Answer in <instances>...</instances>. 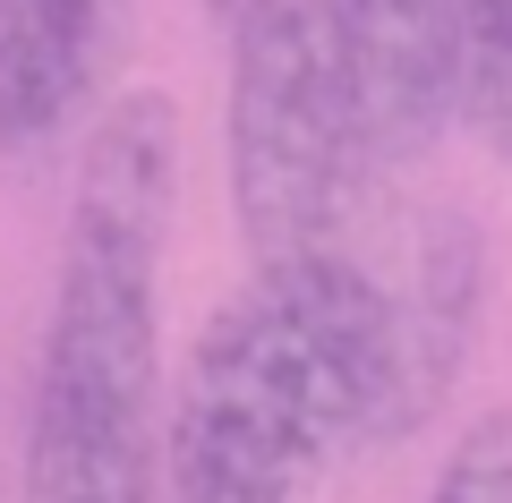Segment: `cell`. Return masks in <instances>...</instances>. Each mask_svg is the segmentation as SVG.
<instances>
[{
	"mask_svg": "<svg viewBox=\"0 0 512 503\" xmlns=\"http://www.w3.org/2000/svg\"><path fill=\"white\" fill-rule=\"evenodd\" d=\"M180 205V103H103L77 162L60 282L43 316L26 503H154L163 486V239Z\"/></svg>",
	"mask_w": 512,
	"mask_h": 503,
	"instance_id": "7a4b0ae2",
	"label": "cell"
},
{
	"mask_svg": "<svg viewBox=\"0 0 512 503\" xmlns=\"http://www.w3.org/2000/svg\"><path fill=\"white\" fill-rule=\"evenodd\" d=\"M128 0H0V145L60 137L86 111Z\"/></svg>",
	"mask_w": 512,
	"mask_h": 503,
	"instance_id": "5b68a950",
	"label": "cell"
},
{
	"mask_svg": "<svg viewBox=\"0 0 512 503\" xmlns=\"http://www.w3.org/2000/svg\"><path fill=\"white\" fill-rule=\"evenodd\" d=\"M367 162L359 94L325 0H256L231 18V205L248 265L342 248Z\"/></svg>",
	"mask_w": 512,
	"mask_h": 503,
	"instance_id": "3957f363",
	"label": "cell"
},
{
	"mask_svg": "<svg viewBox=\"0 0 512 503\" xmlns=\"http://www.w3.org/2000/svg\"><path fill=\"white\" fill-rule=\"evenodd\" d=\"M205 9H214V18H239V9H256V0H205Z\"/></svg>",
	"mask_w": 512,
	"mask_h": 503,
	"instance_id": "ba28073f",
	"label": "cell"
},
{
	"mask_svg": "<svg viewBox=\"0 0 512 503\" xmlns=\"http://www.w3.org/2000/svg\"><path fill=\"white\" fill-rule=\"evenodd\" d=\"M342 43L350 94H359L367 162L427 154L444 120H461V0H325Z\"/></svg>",
	"mask_w": 512,
	"mask_h": 503,
	"instance_id": "277c9868",
	"label": "cell"
},
{
	"mask_svg": "<svg viewBox=\"0 0 512 503\" xmlns=\"http://www.w3.org/2000/svg\"><path fill=\"white\" fill-rule=\"evenodd\" d=\"M427 503H512V410H487L453 452H444Z\"/></svg>",
	"mask_w": 512,
	"mask_h": 503,
	"instance_id": "52a82bcc",
	"label": "cell"
},
{
	"mask_svg": "<svg viewBox=\"0 0 512 503\" xmlns=\"http://www.w3.org/2000/svg\"><path fill=\"white\" fill-rule=\"evenodd\" d=\"M393 435H410L393 282L325 248L256 265L197 324L163 393V486L171 503H299L333 452Z\"/></svg>",
	"mask_w": 512,
	"mask_h": 503,
	"instance_id": "6da1fadb",
	"label": "cell"
},
{
	"mask_svg": "<svg viewBox=\"0 0 512 503\" xmlns=\"http://www.w3.org/2000/svg\"><path fill=\"white\" fill-rule=\"evenodd\" d=\"M461 120L512 154V0H461Z\"/></svg>",
	"mask_w": 512,
	"mask_h": 503,
	"instance_id": "8992f818",
	"label": "cell"
}]
</instances>
